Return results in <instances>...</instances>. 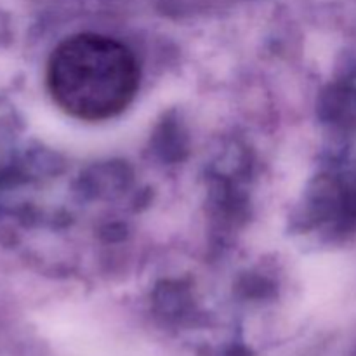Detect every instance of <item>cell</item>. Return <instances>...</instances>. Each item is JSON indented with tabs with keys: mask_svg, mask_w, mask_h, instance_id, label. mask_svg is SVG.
<instances>
[{
	"mask_svg": "<svg viewBox=\"0 0 356 356\" xmlns=\"http://www.w3.org/2000/svg\"><path fill=\"white\" fill-rule=\"evenodd\" d=\"M52 99L72 117L99 122L131 104L139 87L134 54L120 42L96 33L66 38L47 65Z\"/></svg>",
	"mask_w": 356,
	"mask_h": 356,
	"instance_id": "obj_1",
	"label": "cell"
}]
</instances>
